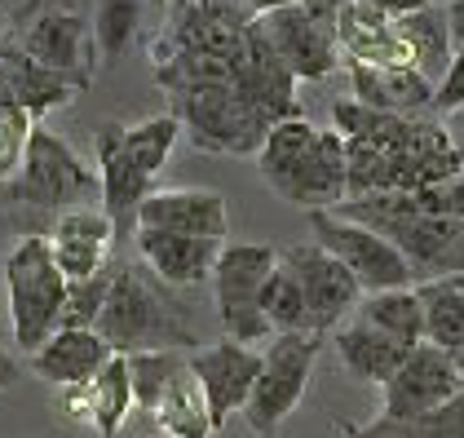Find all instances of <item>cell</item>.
I'll list each match as a JSON object with an SVG mask.
<instances>
[{
	"mask_svg": "<svg viewBox=\"0 0 464 438\" xmlns=\"http://www.w3.org/2000/svg\"><path fill=\"white\" fill-rule=\"evenodd\" d=\"M332 129L345 138L350 195H420L429 186L460 178V160L438 115H385L341 98L332 107Z\"/></svg>",
	"mask_w": 464,
	"mask_h": 438,
	"instance_id": "cell-1",
	"label": "cell"
},
{
	"mask_svg": "<svg viewBox=\"0 0 464 438\" xmlns=\"http://www.w3.org/2000/svg\"><path fill=\"white\" fill-rule=\"evenodd\" d=\"M256 169L275 195L305 213H336L350 195L345 138L336 129H314L310 120H279L256 151Z\"/></svg>",
	"mask_w": 464,
	"mask_h": 438,
	"instance_id": "cell-2",
	"label": "cell"
},
{
	"mask_svg": "<svg viewBox=\"0 0 464 438\" xmlns=\"http://www.w3.org/2000/svg\"><path fill=\"white\" fill-rule=\"evenodd\" d=\"M93 332L115 355H142V350L195 355V346H204L190 315H186V306H181L178 288L155 279L142 261H115L111 266V292Z\"/></svg>",
	"mask_w": 464,
	"mask_h": 438,
	"instance_id": "cell-3",
	"label": "cell"
},
{
	"mask_svg": "<svg viewBox=\"0 0 464 438\" xmlns=\"http://www.w3.org/2000/svg\"><path fill=\"white\" fill-rule=\"evenodd\" d=\"M181 124L173 111L150 115L138 124H102L98 129V182H102V213L115 226V239L138 235V209L155 190L160 169L169 164Z\"/></svg>",
	"mask_w": 464,
	"mask_h": 438,
	"instance_id": "cell-4",
	"label": "cell"
},
{
	"mask_svg": "<svg viewBox=\"0 0 464 438\" xmlns=\"http://www.w3.org/2000/svg\"><path fill=\"white\" fill-rule=\"evenodd\" d=\"M336 213L385 235L407 257L416 284L464 275V221L429 213L416 195H362V200H345Z\"/></svg>",
	"mask_w": 464,
	"mask_h": 438,
	"instance_id": "cell-5",
	"label": "cell"
},
{
	"mask_svg": "<svg viewBox=\"0 0 464 438\" xmlns=\"http://www.w3.org/2000/svg\"><path fill=\"white\" fill-rule=\"evenodd\" d=\"M0 204L63 218V213L89 209V204L102 209V182H98V169H89L63 138H53L44 124H36L32 142H27V160H23L18 178L0 190Z\"/></svg>",
	"mask_w": 464,
	"mask_h": 438,
	"instance_id": "cell-6",
	"label": "cell"
},
{
	"mask_svg": "<svg viewBox=\"0 0 464 438\" xmlns=\"http://www.w3.org/2000/svg\"><path fill=\"white\" fill-rule=\"evenodd\" d=\"M5 292H9V332L14 346L36 355L40 346L63 328L67 279L53 266L44 235H23L5 257Z\"/></svg>",
	"mask_w": 464,
	"mask_h": 438,
	"instance_id": "cell-7",
	"label": "cell"
},
{
	"mask_svg": "<svg viewBox=\"0 0 464 438\" xmlns=\"http://www.w3.org/2000/svg\"><path fill=\"white\" fill-rule=\"evenodd\" d=\"M173 115H178L181 133L190 138L195 151L208 155H256L266 133L275 129V120L244 98L235 84H195L169 93Z\"/></svg>",
	"mask_w": 464,
	"mask_h": 438,
	"instance_id": "cell-8",
	"label": "cell"
},
{
	"mask_svg": "<svg viewBox=\"0 0 464 438\" xmlns=\"http://www.w3.org/2000/svg\"><path fill=\"white\" fill-rule=\"evenodd\" d=\"M275 266H279V248H270V244H221L208 284H213L217 319H221L226 341L261 346L275 336L261 315V288Z\"/></svg>",
	"mask_w": 464,
	"mask_h": 438,
	"instance_id": "cell-9",
	"label": "cell"
},
{
	"mask_svg": "<svg viewBox=\"0 0 464 438\" xmlns=\"http://www.w3.org/2000/svg\"><path fill=\"white\" fill-rule=\"evenodd\" d=\"M319 350H323V336H314V332H284V336L266 341L261 372H256L252 399L244 407L252 434L275 438V430L296 412V403L305 399V390H310Z\"/></svg>",
	"mask_w": 464,
	"mask_h": 438,
	"instance_id": "cell-10",
	"label": "cell"
},
{
	"mask_svg": "<svg viewBox=\"0 0 464 438\" xmlns=\"http://www.w3.org/2000/svg\"><path fill=\"white\" fill-rule=\"evenodd\" d=\"M310 230L323 253H332L350 275L358 279L362 292H390V288H416V275L407 266V257L393 248L385 235L341 218V213H310Z\"/></svg>",
	"mask_w": 464,
	"mask_h": 438,
	"instance_id": "cell-11",
	"label": "cell"
},
{
	"mask_svg": "<svg viewBox=\"0 0 464 438\" xmlns=\"http://www.w3.org/2000/svg\"><path fill=\"white\" fill-rule=\"evenodd\" d=\"M464 390L456 359L438 346H411L407 359L398 364L390 381L381 385V416L385 421H407V425H420L429 412H438L447 399H456Z\"/></svg>",
	"mask_w": 464,
	"mask_h": 438,
	"instance_id": "cell-12",
	"label": "cell"
},
{
	"mask_svg": "<svg viewBox=\"0 0 464 438\" xmlns=\"http://www.w3.org/2000/svg\"><path fill=\"white\" fill-rule=\"evenodd\" d=\"M279 257H284V266L301 284L305 310H310V328L319 332V336H332L358 310V301H362L358 279L332 253H323L314 239L310 244H292Z\"/></svg>",
	"mask_w": 464,
	"mask_h": 438,
	"instance_id": "cell-13",
	"label": "cell"
},
{
	"mask_svg": "<svg viewBox=\"0 0 464 438\" xmlns=\"http://www.w3.org/2000/svg\"><path fill=\"white\" fill-rule=\"evenodd\" d=\"M14 40H18L36 63H44V67H53L58 75L75 80L80 89H89V75L98 67V44H93V27H89L75 9L49 5V9L32 14V18L14 32Z\"/></svg>",
	"mask_w": 464,
	"mask_h": 438,
	"instance_id": "cell-14",
	"label": "cell"
},
{
	"mask_svg": "<svg viewBox=\"0 0 464 438\" xmlns=\"http://www.w3.org/2000/svg\"><path fill=\"white\" fill-rule=\"evenodd\" d=\"M190 372L204 385V399L213 412V425L221 430L235 412H244L261 372V350L256 346H239V341H217V346H199L190 355Z\"/></svg>",
	"mask_w": 464,
	"mask_h": 438,
	"instance_id": "cell-15",
	"label": "cell"
},
{
	"mask_svg": "<svg viewBox=\"0 0 464 438\" xmlns=\"http://www.w3.org/2000/svg\"><path fill=\"white\" fill-rule=\"evenodd\" d=\"M256 23H261V36L270 40V49L279 54V63H284L296 80H327V75L341 67L336 32L319 27L301 5H287L279 14L256 18Z\"/></svg>",
	"mask_w": 464,
	"mask_h": 438,
	"instance_id": "cell-16",
	"label": "cell"
},
{
	"mask_svg": "<svg viewBox=\"0 0 464 438\" xmlns=\"http://www.w3.org/2000/svg\"><path fill=\"white\" fill-rule=\"evenodd\" d=\"M53 266L63 270V279H93L111 266V244H115V226L102 209H72L63 218H53V226L44 230Z\"/></svg>",
	"mask_w": 464,
	"mask_h": 438,
	"instance_id": "cell-17",
	"label": "cell"
},
{
	"mask_svg": "<svg viewBox=\"0 0 464 438\" xmlns=\"http://www.w3.org/2000/svg\"><path fill=\"white\" fill-rule=\"evenodd\" d=\"M138 226L146 230H173V235H195V239H221L230 230L226 200L204 186H169L150 190L146 204L138 209Z\"/></svg>",
	"mask_w": 464,
	"mask_h": 438,
	"instance_id": "cell-18",
	"label": "cell"
},
{
	"mask_svg": "<svg viewBox=\"0 0 464 438\" xmlns=\"http://www.w3.org/2000/svg\"><path fill=\"white\" fill-rule=\"evenodd\" d=\"M133 244H138V261H142L146 270L178 292L208 284L217 257H221V239H195V235L146 230V226H138Z\"/></svg>",
	"mask_w": 464,
	"mask_h": 438,
	"instance_id": "cell-19",
	"label": "cell"
},
{
	"mask_svg": "<svg viewBox=\"0 0 464 438\" xmlns=\"http://www.w3.org/2000/svg\"><path fill=\"white\" fill-rule=\"evenodd\" d=\"M58 407H63L67 421L89 425L98 438H115L124 430L129 412H133V385H129V364H124V355H115L89 385L63 390Z\"/></svg>",
	"mask_w": 464,
	"mask_h": 438,
	"instance_id": "cell-20",
	"label": "cell"
},
{
	"mask_svg": "<svg viewBox=\"0 0 464 438\" xmlns=\"http://www.w3.org/2000/svg\"><path fill=\"white\" fill-rule=\"evenodd\" d=\"M336 49H341V67H411L393 18L372 9V5H362V0H350L341 9Z\"/></svg>",
	"mask_w": 464,
	"mask_h": 438,
	"instance_id": "cell-21",
	"label": "cell"
},
{
	"mask_svg": "<svg viewBox=\"0 0 464 438\" xmlns=\"http://www.w3.org/2000/svg\"><path fill=\"white\" fill-rule=\"evenodd\" d=\"M0 84L9 89V98L27 111L36 124L49 111L75 102V93H80L75 80H67V75H58L53 67L36 63L14 36H0Z\"/></svg>",
	"mask_w": 464,
	"mask_h": 438,
	"instance_id": "cell-22",
	"label": "cell"
},
{
	"mask_svg": "<svg viewBox=\"0 0 464 438\" xmlns=\"http://www.w3.org/2000/svg\"><path fill=\"white\" fill-rule=\"evenodd\" d=\"M115 359L107 341L89 328H58L36 355H32V372L40 381L58 385V390H75V385H89L102 367Z\"/></svg>",
	"mask_w": 464,
	"mask_h": 438,
	"instance_id": "cell-23",
	"label": "cell"
},
{
	"mask_svg": "<svg viewBox=\"0 0 464 438\" xmlns=\"http://www.w3.org/2000/svg\"><path fill=\"white\" fill-rule=\"evenodd\" d=\"M350 98L385 115H433V84L416 67H345Z\"/></svg>",
	"mask_w": 464,
	"mask_h": 438,
	"instance_id": "cell-24",
	"label": "cell"
},
{
	"mask_svg": "<svg viewBox=\"0 0 464 438\" xmlns=\"http://www.w3.org/2000/svg\"><path fill=\"white\" fill-rule=\"evenodd\" d=\"M332 346H336L341 367H345L354 381H367V385H376V390H381L393 372H398V364L407 359V346H402V341L385 336V332L372 328V324L358 319V315H350L341 328L332 332Z\"/></svg>",
	"mask_w": 464,
	"mask_h": 438,
	"instance_id": "cell-25",
	"label": "cell"
},
{
	"mask_svg": "<svg viewBox=\"0 0 464 438\" xmlns=\"http://www.w3.org/2000/svg\"><path fill=\"white\" fill-rule=\"evenodd\" d=\"M393 27H398V36L407 44L411 67L425 75L429 84H438V80L447 75V67H451V54H456L447 9H442V5H420V9L393 18Z\"/></svg>",
	"mask_w": 464,
	"mask_h": 438,
	"instance_id": "cell-26",
	"label": "cell"
},
{
	"mask_svg": "<svg viewBox=\"0 0 464 438\" xmlns=\"http://www.w3.org/2000/svg\"><path fill=\"white\" fill-rule=\"evenodd\" d=\"M155 425L164 438H213L217 425H213V412H208V399H204V385L195 381L190 372V359L173 376V385L164 390V399L155 403Z\"/></svg>",
	"mask_w": 464,
	"mask_h": 438,
	"instance_id": "cell-27",
	"label": "cell"
},
{
	"mask_svg": "<svg viewBox=\"0 0 464 438\" xmlns=\"http://www.w3.org/2000/svg\"><path fill=\"white\" fill-rule=\"evenodd\" d=\"M358 319H367L372 328H381L385 336L402 341L407 350L425 341V306L416 288H390V292H362L354 310Z\"/></svg>",
	"mask_w": 464,
	"mask_h": 438,
	"instance_id": "cell-28",
	"label": "cell"
},
{
	"mask_svg": "<svg viewBox=\"0 0 464 438\" xmlns=\"http://www.w3.org/2000/svg\"><path fill=\"white\" fill-rule=\"evenodd\" d=\"M416 297L425 306V341L460 355L464 350V292L456 288V279H429L416 284Z\"/></svg>",
	"mask_w": 464,
	"mask_h": 438,
	"instance_id": "cell-29",
	"label": "cell"
},
{
	"mask_svg": "<svg viewBox=\"0 0 464 438\" xmlns=\"http://www.w3.org/2000/svg\"><path fill=\"white\" fill-rule=\"evenodd\" d=\"M261 315H266V324L275 336H284V332H314L310 328V310H305V297H301V284H296V275L284 266V257H279V266L270 270V279H266V288H261ZM319 336V332H314Z\"/></svg>",
	"mask_w": 464,
	"mask_h": 438,
	"instance_id": "cell-30",
	"label": "cell"
},
{
	"mask_svg": "<svg viewBox=\"0 0 464 438\" xmlns=\"http://www.w3.org/2000/svg\"><path fill=\"white\" fill-rule=\"evenodd\" d=\"M186 359H190V355H181V350H142V355H124V364H129V385H133V407L150 416L155 403L164 399V390L173 385V376L186 367Z\"/></svg>",
	"mask_w": 464,
	"mask_h": 438,
	"instance_id": "cell-31",
	"label": "cell"
},
{
	"mask_svg": "<svg viewBox=\"0 0 464 438\" xmlns=\"http://www.w3.org/2000/svg\"><path fill=\"white\" fill-rule=\"evenodd\" d=\"M146 0H98V18H93V44H98V63H120L142 27Z\"/></svg>",
	"mask_w": 464,
	"mask_h": 438,
	"instance_id": "cell-32",
	"label": "cell"
},
{
	"mask_svg": "<svg viewBox=\"0 0 464 438\" xmlns=\"http://www.w3.org/2000/svg\"><path fill=\"white\" fill-rule=\"evenodd\" d=\"M36 120L9 98V89L0 84V190L18 178L23 160H27V142H32Z\"/></svg>",
	"mask_w": 464,
	"mask_h": 438,
	"instance_id": "cell-33",
	"label": "cell"
},
{
	"mask_svg": "<svg viewBox=\"0 0 464 438\" xmlns=\"http://www.w3.org/2000/svg\"><path fill=\"white\" fill-rule=\"evenodd\" d=\"M115 266V261H111ZM111 266L93 279H75L67 284V310H63V328H98L102 319V306H107V292H111Z\"/></svg>",
	"mask_w": 464,
	"mask_h": 438,
	"instance_id": "cell-34",
	"label": "cell"
},
{
	"mask_svg": "<svg viewBox=\"0 0 464 438\" xmlns=\"http://www.w3.org/2000/svg\"><path fill=\"white\" fill-rule=\"evenodd\" d=\"M460 107H464V49H456L447 75L433 84V115L442 120V115H451V111H460Z\"/></svg>",
	"mask_w": 464,
	"mask_h": 438,
	"instance_id": "cell-35",
	"label": "cell"
},
{
	"mask_svg": "<svg viewBox=\"0 0 464 438\" xmlns=\"http://www.w3.org/2000/svg\"><path fill=\"white\" fill-rule=\"evenodd\" d=\"M420 438H464V390L420 421Z\"/></svg>",
	"mask_w": 464,
	"mask_h": 438,
	"instance_id": "cell-36",
	"label": "cell"
},
{
	"mask_svg": "<svg viewBox=\"0 0 464 438\" xmlns=\"http://www.w3.org/2000/svg\"><path fill=\"white\" fill-rule=\"evenodd\" d=\"M416 200L425 204L429 213H447V218L464 221V173L451 178V182H442V186H429V190H420Z\"/></svg>",
	"mask_w": 464,
	"mask_h": 438,
	"instance_id": "cell-37",
	"label": "cell"
},
{
	"mask_svg": "<svg viewBox=\"0 0 464 438\" xmlns=\"http://www.w3.org/2000/svg\"><path fill=\"white\" fill-rule=\"evenodd\" d=\"M345 438H420V425H407V421H385V416H376L372 425L345 430Z\"/></svg>",
	"mask_w": 464,
	"mask_h": 438,
	"instance_id": "cell-38",
	"label": "cell"
},
{
	"mask_svg": "<svg viewBox=\"0 0 464 438\" xmlns=\"http://www.w3.org/2000/svg\"><path fill=\"white\" fill-rule=\"evenodd\" d=\"M345 5H350V0H301V9H305L319 27H327V32H336V18H341Z\"/></svg>",
	"mask_w": 464,
	"mask_h": 438,
	"instance_id": "cell-39",
	"label": "cell"
},
{
	"mask_svg": "<svg viewBox=\"0 0 464 438\" xmlns=\"http://www.w3.org/2000/svg\"><path fill=\"white\" fill-rule=\"evenodd\" d=\"M442 129H447V138H451V151H456L460 173H464V107L451 111V115H442Z\"/></svg>",
	"mask_w": 464,
	"mask_h": 438,
	"instance_id": "cell-40",
	"label": "cell"
},
{
	"mask_svg": "<svg viewBox=\"0 0 464 438\" xmlns=\"http://www.w3.org/2000/svg\"><path fill=\"white\" fill-rule=\"evenodd\" d=\"M239 9H248L252 18H266V14H279L287 5H301V0H235Z\"/></svg>",
	"mask_w": 464,
	"mask_h": 438,
	"instance_id": "cell-41",
	"label": "cell"
},
{
	"mask_svg": "<svg viewBox=\"0 0 464 438\" xmlns=\"http://www.w3.org/2000/svg\"><path fill=\"white\" fill-rule=\"evenodd\" d=\"M362 5H372V9H381V14H390V18H402V14L420 9L425 0H362Z\"/></svg>",
	"mask_w": 464,
	"mask_h": 438,
	"instance_id": "cell-42",
	"label": "cell"
},
{
	"mask_svg": "<svg viewBox=\"0 0 464 438\" xmlns=\"http://www.w3.org/2000/svg\"><path fill=\"white\" fill-rule=\"evenodd\" d=\"M447 18H451V44H456V49H464V0L447 5Z\"/></svg>",
	"mask_w": 464,
	"mask_h": 438,
	"instance_id": "cell-43",
	"label": "cell"
},
{
	"mask_svg": "<svg viewBox=\"0 0 464 438\" xmlns=\"http://www.w3.org/2000/svg\"><path fill=\"white\" fill-rule=\"evenodd\" d=\"M14 381H18V364H14V359H9V355L0 350V394H5V390H9Z\"/></svg>",
	"mask_w": 464,
	"mask_h": 438,
	"instance_id": "cell-44",
	"label": "cell"
},
{
	"mask_svg": "<svg viewBox=\"0 0 464 438\" xmlns=\"http://www.w3.org/2000/svg\"><path fill=\"white\" fill-rule=\"evenodd\" d=\"M451 359H456V372H460V381H464V350L460 355H451Z\"/></svg>",
	"mask_w": 464,
	"mask_h": 438,
	"instance_id": "cell-45",
	"label": "cell"
},
{
	"mask_svg": "<svg viewBox=\"0 0 464 438\" xmlns=\"http://www.w3.org/2000/svg\"><path fill=\"white\" fill-rule=\"evenodd\" d=\"M425 5H442V9H447V5H456V0H425Z\"/></svg>",
	"mask_w": 464,
	"mask_h": 438,
	"instance_id": "cell-46",
	"label": "cell"
},
{
	"mask_svg": "<svg viewBox=\"0 0 464 438\" xmlns=\"http://www.w3.org/2000/svg\"><path fill=\"white\" fill-rule=\"evenodd\" d=\"M456 288H460V292H464V275H456Z\"/></svg>",
	"mask_w": 464,
	"mask_h": 438,
	"instance_id": "cell-47",
	"label": "cell"
},
{
	"mask_svg": "<svg viewBox=\"0 0 464 438\" xmlns=\"http://www.w3.org/2000/svg\"><path fill=\"white\" fill-rule=\"evenodd\" d=\"M195 5H213V0H195Z\"/></svg>",
	"mask_w": 464,
	"mask_h": 438,
	"instance_id": "cell-48",
	"label": "cell"
},
{
	"mask_svg": "<svg viewBox=\"0 0 464 438\" xmlns=\"http://www.w3.org/2000/svg\"><path fill=\"white\" fill-rule=\"evenodd\" d=\"M155 5H169V0H155Z\"/></svg>",
	"mask_w": 464,
	"mask_h": 438,
	"instance_id": "cell-49",
	"label": "cell"
},
{
	"mask_svg": "<svg viewBox=\"0 0 464 438\" xmlns=\"http://www.w3.org/2000/svg\"><path fill=\"white\" fill-rule=\"evenodd\" d=\"M0 36H5V32H0Z\"/></svg>",
	"mask_w": 464,
	"mask_h": 438,
	"instance_id": "cell-50",
	"label": "cell"
}]
</instances>
